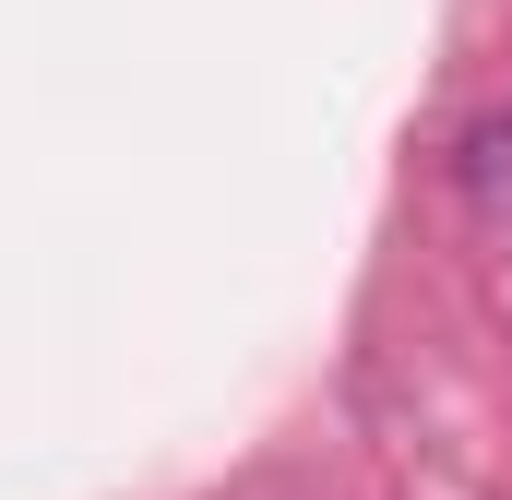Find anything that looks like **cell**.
<instances>
[{
    "label": "cell",
    "instance_id": "obj_1",
    "mask_svg": "<svg viewBox=\"0 0 512 500\" xmlns=\"http://www.w3.org/2000/svg\"><path fill=\"white\" fill-rule=\"evenodd\" d=\"M453 179H465V203H477V215H501V203H512V108H489V120L465 131Z\"/></svg>",
    "mask_w": 512,
    "mask_h": 500
}]
</instances>
